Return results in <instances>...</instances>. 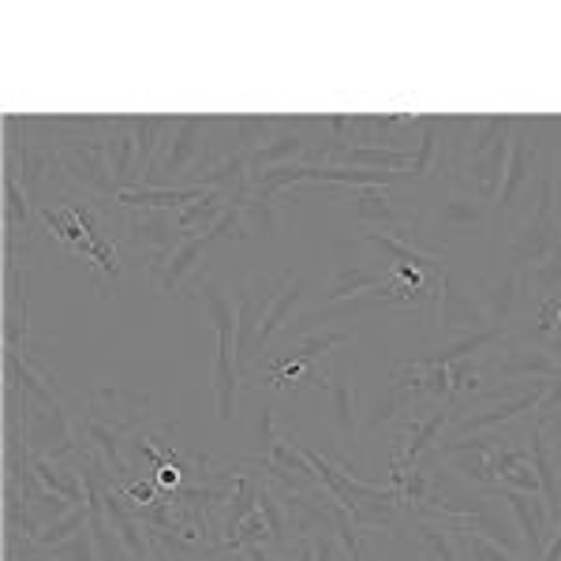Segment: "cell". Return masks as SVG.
Listing matches in <instances>:
<instances>
[{
    "instance_id": "9c48e42d",
    "label": "cell",
    "mask_w": 561,
    "mask_h": 561,
    "mask_svg": "<svg viewBox=\"0 0 561 561\" xmlns=\"http://www.w3.org/2000/svg\"><path fill=\"white\" fill-rule=\"evenodd\" d=\"M542 389H547V382H536V386L528 389V393H520V397H505V401H491V404H486V409L468 412L465 420H460L457 427L449 431V442L472 438V434H486V431H502L505 423H517L520 415H528V412H536V409H539Z\"/></svg>"
},
{
    "instance_id": "484cf974",
    "label": "cell",
    "mask_w": 561,
    "mask_h": 561,
    "mask_svg": "<svg viewBox=\"0 0 561 561\" xmlns=\"http://www.w3.org/2000/svg\"><path fill=\"white\" fill-rule=\"evenodd\" d=\"M415 128H420V150L412 153V176H431L442 165V131H446V121L442 116H415Z\"/></svg>"
},
{
    "instance_id": "8992f818",
    "label": "cell",
    "mask_w": 561,
    "mask_h": 561,
    "mask_svg": "<svg viewBox=\"0 0 561 561\" xmlns=\"http://www.w3.org/2000/svg\"><path fill=\"white\" fill-rule=\"evenodd\" d=\"M491 375L502 378V382H528V378L531 382H542V378L561 375V367L550 348H542L528 337H513V341H505V352H497Z\"/></svg>"
},
{
    "instance_id": "8d00e7d4",
    "label": "cell",
    "mask_w": 561,
    "mask_h": 561,
    "mask_svg": "<svg viewBox=\"0 0 561 561\" xmlns=\"http://www.w3.org/2000/svg\"><path fill=\"white\" fill-rule=\"evenodd\" d=\"M277 427H274V409H259L255 415V442H259V457L270 460V449L277 446Z\"/></svg>"
},
{
    "instance_id": "836d02e7",
    "label": "cell",
    "mask_w": 561,
    "mask_h": 561,
    "mask_svg": "<svg viewBox=\"0 0 561 561\" xmlns=\"http://www.w3.org/2000/svg\"><path fill=\"white\" fill-rule=\"evenodd\" d=\"M457 531V539H460V550H465V558L468 561H520L517 554H510L505 547H497V542H491L486 536H479V531Z\"/></svg>"
},
{
    "instance_id": "ac0fdd59",
    "label": "cell",
    "mask_w": 561,
    "mask_h": 561,
    "mask_svg": "<svg viewBox=\"0 0 561 561\" xmlns=\"http://www.w3.org/2000/svg\"><path fill=\"white\" fill-rule=\"evenodd\" d=\"M262 304L251 288V280L237 293V341H232V356H237V367L243 370L251 364V356L259 352V325H262Z\"/></svg>"
},
{
    "instance_id": "83f0119b",
    "label": "cell",
    "mask_w": 561,
    "mask_h": 561,
    "mask_svg": "<svg viewBox=\"0 0 561 561\" xmlns=\"http://www.w3.org/2000/svg\"><path fill=\"white\" fill-rule=\"evenodd\" d=\"M169 128H173V116H131V135H135L139 161L147 173L158 165V153H161V142H165Z\"/></svg>"
},
{
    "instance_id": "d6a6232c",
    "label": "cell",
    "mask_w": 561,
    "mask_h": 561,
    "mask_svg": "<svg viewBox=\"0 0 561 561\" xmlns=\"http://www.w3.org/2000/svg\"><path fill=\"white\" fill-rule=\"evenodd\" d=\"M4 198H8V232L15 237L23 232V240H31V210H26V195L20 192V180L12 173L4 176Z\"/></svg>"
},
{
    "instance_id": "f546056e",
    "label": "cell",
    "mask_w": 561,
    "mask_h": 561,
    "mask_svg": "<svg viewBox=\"0 0 561 561\" xmlns=\"http://www.w3.org/2000/svg\"><path fill=\"white\" fill-rule=\"evenodd\" d=\"M83 528H90V510H87V505H76L68 517H60V520H53V524H42V531L31 542H34V547L49 550V547H60V542L76 539Z\"/></svg>"
},
{
    "instance_id": "e575fe53",
    "label": "cell",
    "mask_w": 561,
    "mask_h": 561,
    "mask_svg": "<svg viewBox=\"0 0 561 561\" xmlns=\"http://www.w3.org/2000/svg\"><path fill=\"white\" fill-rule=\"evenodd\" d=\"M497 486H513V491H524V494H542L539 476H536V468H531V457L528 460H517V465H513L510 472L497 479Z\"/></svg>"
},
{
    "instance_id": "ba28073f",
    "label": "cell",
    "mask_w": 561,
    "mask_h": 561,
    "mask_svg": "<svg viewBox=\"0 0 561 561\" xmlns=\"http://www.w3.org/2000/svg\"><path fill=\"white\" fill-rule=\"evenodd\" d=\"M491 319H486L483 304L479 296L472 300V293L457 285L454 274H446L438 288V337L449 341V337H460V333H476V330H486Z\"/></svg>"
},
{
    "instance_id": "52a82bcc",
    "label": "cell",
    "mask_w": 561,
    "mask_h": 561,
    "mask_svg": "<svg viewBox=\"0 0 561 561\" xmlns=\"http://www.w3.org/2000/svg\"><path fill=\"white\" fill-rule=\"evenodd\" d=\"M491 494H502L510 502L513 517L520 524V539H524V554H531L536 561H542L550 547V536H554V520H550V510L542 502V494H524L513 491V486H494Z\"/></svg>"
},
{
    "instance_id": "7a4b0ae2",
    "label": "cell",
    "mask_w": 561,
    "mask_h": 561,
    "mask_svg": "<svg viewBox=\"0 0 561 561\" xmlns=\"http://www.w3.org/2000/svg\"><path fill=\"white\" fill-rule=\"evenodd\" d=\"M210 124L214 121H206V116H173V128H169L165 142H161L158 165L150 169V176H187V169H195L203 161L206 147H210V139H206Z\"/></svg>"
},
{
    "instance_id": "5bb4252c",
    "label": "cell",
    "mask_w": 561,
    "mask_h": 561,
    "mask_svg": "<svg viewBox=\"0 0 561 561\" xmlns=\"http://www.w3.org/2000/svg\"><path fill=\"white\" fill-rule=\"evenodd\" d=\"M131 427H121V423H108L102 420V415H94V412H87L83 415V423H79V434H83V449H98L105 460H108V468H113V479H121L124 486L131 483V468H128V460H124V434H128Z\"/></svg>"
},
{
    "instance_id": "ab89813d",
    "label": "cell",
    "mask_w": 561,
    "mask_h": 561,
    "mask_svg": "<svg viewBox=\"0 0 561 561\" xmlns=\"http://www.w3.org/2000/svg\"><path fill=\"white\" fill-rule=\"evenodd\" d=\"M296 561H314V539L296 536Z\"/></svg>"
},
{
    "instance_id": "4fadbf2b",
    "label": "cell",
    "mask_w": 561,
    "mask_h": 561,
    "mask_svg": "<svg viewBox=\"0 0 561 561\" xmlns=\"http://www.w3.org/2000/svg\"><path fill=\"white\" fill-rule=\"evenodd\" d=\"M531 176H536V139L528 135V121H520L517 131H513L510 161H505L502 195H497V206H502V214H510L513 206H517V198L531 187Z\"/></svg>"
},
{
    "instance_id": "d6986e66",
    "label": "cell",
    "mask_w": 561,
    "mask_h": 561,
    "mask_svg": "<svg viewBox=\"0 0 561 561\" xmlns=\"http://www.w3.org/2000/svg\"><path fill=\"white\" fill-rule=\"evenodd\" d=\"M364 240H367V243H375L378 251H386V255L393 259V266H412V270H420V274H427V277H434V280H442V277L449 274V270L442 266L434 251L415 248V243L401 240V237H393V232H364Z\"/></svg>"
},
{
    "instance_id": "7c38bea8",
    "label": "cell",
    "mask_w": 561,
    "mask_h": 561,
    "mask_svg": "<svg viewBox=\"0 0 561 561\" xmlns=\"http://www.w3.org/2000/svg\"><path fill=\"white\" fill-rule=\"evenodd\" d=\"M102 147H105L116 187H121V192L142 187V176L147 173H142L139 147H135V135H131V116H113V128L102 135Z\"/></svg>"
},
{
    "instance_id": "d590c367",
    "label": "cell",
    "mask_w": 561,
    "mask_h": 561,
    "mask_svg": "<svg viewBox=\"0 0 561 561\" xmlns=\"http://www.w3.org/2000/svg\"><path fill=\"white\" fill-rule=\"evenodd\" d=\"M536 420L539 423H550V420H561V375L547 378V389L539 397V409H536Z\"/></svg>"
},
{
    "instance_id": "9a60e30c",
    "label": "cell",
    "mask_w": 561,
    "mask_h": 561,
    "mask_svg": "<svg viewBox=\"0 0 561 561\" xmlns=\"http://www.w3.org/2000/svg\"><path fill=\"white\" fill-rule=\"evenodd\" d=\"M87 401H90V412L102 415L108 423H121V427H131V423L150 409L147 393L124 389V386H90Z\"/></svg>"
},
{
    "instance_id": "d4e9b609",
    "label": "cell",
    "mask_w": 561,
    "mask_h": 561,
    "mask_svg": "<svg viewBox=\"0 0 561 561\" xmlns=\"http://www.w3.org/2000/svg\"><path fill=\"white\" fill-rule=\"evenodd\" d=\"M415 539H420V561H465L457 531L446 528V524L420 517L415 520Z\"/></svg>"
},
{
    "instance_id": "4dcf8cb0",
    "label": "cell",
    "mask_w": 561,
    "mask_h": 561,
    "mask_svg": "<svg viewBox=\"0 0 561 561\" xmlns=\"http://www.w3.org/2000/svg\"><path fill=\"white\" fill-rule=\"evenodd\" d=\"M259 513L266 517V524H270V542L274 547H288V505H280L277 502V494L270 491V483H262L259 479Z\"/></svg>"
},
{
    "instance_id": "7bdbcfd3",
    "label": "cell",
    "mask_w": 561,
    "mask_h": 561,
    "mask_svg": "<svg viewBox=\"0 0 561 561\" xmlns=\"http://www.w3.org/2000/svg\"><path fill=\"white\" fill-rule=\"evenodd\" d=\"M558 255H561V248H558Z\"/></svg>"
},
{
    "instance_id": "ffe728a7",
    "label": "cell",
    "mask_w": 561,
    "mask_h": 561,
    "mask_svg": "<svg viewBox=\"0 0 561 561\" xmlns=\"http://www.w3.org/2000/svg\"><path fill=\"white\" fill-rule=\"evenodd\" d=\"M311 382L325 386L333 393V415L345 438L356 434V386H352V367L341 364L337 370H311Z\"/></svg>"
},
{
    "instance_id": "6da1fadb",
    "label": "cell",
    "mask_w": 561,
    "mask_h": 561,
    "mask_svg": "<svg viewBox=\"0 0 561 561\" xmlns=\"http://www.w3.org/2000/svg\"><path fill=\"white\" fill-rule=\"evenodd\" d=\"M561 248V176H558V161H547V173H542L536 187V206L524 214V221L517 225L505 251V262L520 270H531L539 262H547Z\"/></svg>"
},
{
    "instance_id": "cb8c5ba5",
    "label": "cell",
    "mask_w": 561,
    "mask_h": 561,
    "mask_svg": "<svg viewBox=\"0 0 561 561\" xmlns=\"http://www.w3.org/2000/svg\"><path fill=\"white\" fill-rule=\"evenodd\" d=\"M203 251H206V240L203 237H187L180 248L169 255L165 266L153 274V285H158V293L161 296H173L184 288V277L192 274V270L198 266V259H203Z\"/></svg>"
},
{
    "instance_id": "7402d4cb",
    "label": "cell",
    "mask_w": 561,
    "mask_h": 561,
    "mask_svg": "<svg viewBox=\"0 0 561 561\" xmlns=\"http://www.w3.org/2000/svg\"><path fill=\"white\" fill-rule=\"evenodd\" d=\"M307 150H311V142H307L300 131H293V124H288L285 131H277L274 139L266 142V147H259L251 153V180L270 173V169H277V165H293V161L307 158Z\"/></svg>"
},
{
    "instance_id": "3957f363",
    "label": "cell",
    "mask_w": 561,
    "mask_h": 561,
    "mask_svg": "<svg viewBox=\"0 0 561 561\" xmlns=\"http://www.w3.org/2000/svg\"><path fill=\"white\" fill-rule=\"evenodd\" d=\"M60 173L71 180L76 187L98 195V198H121V187L113 180V169H108L105 147L102 142H79V147H60Z\"/></svg>"
},
{
    "instance_id": "30bf717a",
    "label": "cell",
    "mask_w": 561,
    "mask_h": 561,
    "mask_svg": "<svg viewBox=\"0 0 561 561\" xmlns=\"http://www.w3.org/2000/svg\"><path fill=\"white\" fill-rule=\"evenodd\" d=\"M524 293H528V274H524L520 266H513V262H505L491 280H483V285H479V304H483L491 325L510 330L513 314H517V307L524 304Z\"/></svg>"
},
{
    "instance_id": "1f68e13d",
    "label": "cell",
    "mask_w": 561,
    "mask_h": 561,
    "mask_svg": "<svg viewBox=\"0 0 561 561\" xmlns=\"http://www.w3.org/2000/svg\"><path fill=\"white\" fill-rule=\"evenodd\" d=\"M352 333L345 330H314V333H304V341H300V348L293 352L296 359H304V364H314V359H322V356H330L333 348H341V345H352Z\"/></svg>"
},
{
    "instance_id": "44dd1931",
    "label": "cell",
    "mask_w": 561,
    "mask_h": 561,
    "mask_svg": "<svg viewBox=\"0 0 561 561\" xmlns=\"http://www.w3.org/2000/svg\"><path fill=\"white\" fill-rule=\"evenodd\" d=\"M237 386H240V367L232 356V341L217 337V359H214V401H217V420L229 423L237 415Z\"/></svg>"
},
{
    "instance_id": "f1b7e54d",
    "label": "cell",
    "mask_w": 561,
    "mask_h": 561,
    "mask_svg": "<svg viewBox=\"0 0 561 561\" xmlns=\"http://www.w3.org/2000/svg\"><path fill=\"white\" fill-rule=\"evenodd\" d=\"M386 285L382 274L378 270H367V266H337V274H333V285H330V304H341V300H352V296H364L370 288Z\"/></svg>"
},
{
    "instance_id": "60d3db41",
    "label": "cell",
    "mask_w": 561,
    "mask_h": 561,
    "mask_svg": "<svg viewBox=\"0 0 561 561\" xmlns=\"http://www.w3.org/2000/svg\"><path fill=\"white\" fill-rule=\"evenodd\" d=\"M240 554H243V561H277L266 547H243Z\"/></svg>"
},
{
    "instance_id": "b9f144b4",
    "label": "cell",
    "mask_w": 561,
    "mask_h": 561,
    "mask_svg": "<svg viewBox=\"0 0 561 561\" xmlns=\"http://www.w3.org/2000/svg\"><path fill=\"white\" fill-rule=\"evenodd\" d=\"M150 536H153V531H150ZM153 561H173V558L165 554V547H161L158 539H153Z\"/></svg>"
},
{
    "instance_id": "e0dca14e",
    "label": "cell",
    "mask_w": 561,
    "mask_h": 561,
    "mask_svg": "<svg viewBox=\"0 0 561 561\" xmlns=\"http://www.w3.org/2000/svg\"><path fill=\"white\" fill-rule=\"evenodd\" d=\"M210 192L206 187H153V184H142L135 187V192H121L116 203L124 206V210H184V206L198 203V198H206Z\"/></svg>"
},
{
    "instance_id": "277c9868",
    "label": "cell",
    "mask_w": 561,
    "mask_h": 561,
    "mask_svg": "<svg viewBox=\"0 0 561 561\" xmlns=\"http://www.w3.org/2000/svg\"><path fill=\"white\" fill-rule=\"evenodd\" d=\"M124 232H128V240L135 248L153 251L150 274H158V270L169 262V255L187 240L184 232L176 229V214H169V210H128V217H124Z\"/></svg>"
},
{
    "instance_id": "4316f807",
    "label": "cell",
    "mask_w": 561,
    "mask_h": 561,
    "mask_svg": "<svg viewBox=\"0 0 561 561\" xmlns=\"http://www.w3.org/2000/svg\"><path fill=\"white\" fill-rule=\"evenodd\" d=\"M225 210H229L225 195L221 192H210L206 198H198V203L184 206V210H176V229L184 232V237H206V232H210L214 225L221 221Z\"/></svg>"
},
{
    "instance_id": "603a6c76",
    "label": "cell",
    "mask_w": 561,
    "mask_h": 561,
    "mask_svg": "<svg viewBox=\"0 0 561 561\" xmlns=\"http://www.w3.org/2000/svg\"><path fill=\"white\" fill-rule=\"evenodd\" d=\"M304 288H307V280L304 277H280V288H277V296H274V304H270V311L262 314V325H259V352L270 345V341L277 337L280 330L288 325V319H293V307L304 300Z\"/></svg>"
},
{
    "instance_id": "8fae6325",
    "label": "cell",
    "mask_w": 561,
    "mask_h": 561,
    "mask_svg": "<svg viewBox=\"0 0 561 561\" xmlns=\"http://www.w3.org/2000/svg\"><path fill=\"white\" fill-rule=\"evenodd\" d=\"M348 210L356 221H364V225H389L393 237H401L409 243L420 237V221H415L412 214L397 210L393 198H389V187H352Z\"/></svg>"
},
{
    "instance_id": "f35d334b",
    "label": "cell",
    "mask_w": 561,
    "mask_h": 561,
    "mask_svg": "<svg viewBox=\"0 0 561 561\" xmlns=\"http://www.w3.org/2000/svg\"><path fill=\"white\" fill-rule=\"evenodd\" d=\"M176 483H180V468L176 465H161L158 468V486H161V491H173Z\"/></svg>"
},
{
    "instance_id": "2e32d148",
    "label": "cell",
    "mask_w": 561,
    "mask_h": 561,
    "mask_svg": "<svg viewBox=\"0 0 561 561\" xmlns=\"http://www.w3.org/2000/svg\"><path fill=\"white\" fill-rule=\"evenodd\" d=\"M502 341H510V330H502V325H486V330H476V333H460V337H449L442 341V348L427 352V356H415L423 359V364H460V359H476L483 356V352H491L494 345H502Z\"/></svg>"
},
{
    "instance_id": "5b68a950",
    "label": "cell",
    "mask_w": 561,
    "mask_h": 561,
    "mask_svg": "<svg viewBox=\"0 0 561 561\" xmlns=\"http://www.w3.org/2000/svg\"><path fill=\"white\" fill-rule=\"evenodd\" d=\"M434 221H438V240H446V243L476 237L479 229L491 225V203H483V198L465 192V187L449 184L438 210H434Z\"/></svg>"
},
{
    "instance_id": "74e56055",
    "label": "cell",
    "mask_w": 561,
    "mask_h": 561,
    "mask_svg": "<svg viewBox=\"0 0 561 561\" xmlns=\"http://www.w3.org/2000/svg\"><path fill=\"white\" fill-rule=\"evenodd\" d=\"M314 561H337V539H333L330 531L314 536Z\"/></svg>"
}]
</instances>
